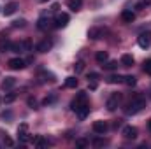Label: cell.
I'll use <instances>...</instances> for the list:
<instances>
[{
    "mask_svg": "<svg viewBox=\"0 0 151 149\" xmlns=\"http://www.w3.org/2000/svg\"><path fill=\"white\" fill-rule=\"evenodd\" d=\"M16 86V79L14 77H5L4 81H2V88L4 90H11V88H14Z\"/></svg>",
    "mask_w": 151,
    "mask_h": 149,
    "instance_id": "12",
    "label": "cell"
},
{
    "mask_svg": "<svg viewBox=\"0 0 151 149\" xmlns=\"http://www.w3.org/2000/svg\"><path fill=\"white\" fill-rule=\"evenodd\" d=\"M137 42H139V46L142 47V49H148L151 46V32L148 30V32H142L141 35H139V39H137Z\"/></svg>",
    "mask_w": 151,
    "mask_h": 149,
    "instance_id": "4",
    "label": "cell"
},
{
    "mask_svg": "<svg viewBox=\"0 0 151 149\" xmlns=\"http://www.w3.org/2000/svg\"><path fill=\"white\" fill-rule=\"evenodd\" d=\"M107 128H109V126H107L106 121H95V123H93V132L99 133V135H104V133L107 132Z\"/></svg>",
    "mask_w": 151,
    "mask_h": 149,
    "instance_id": "9",
    "label": "cell"
},
{
    "mask_svg": "<svg viewBox=\"0 0 151 149\" xmlns=\"http://www.w3.org/2000/svg\"><path fill=\"white\" fill-rule=\"evenodd\" d=\"M144 107H146V98H144V97H141V95H137V97H134V98H132L125 107H123V111H125V114H128V116H130V114L134 116V114L141 112Z\"/></svg>",
    "mask_w": 151,
    "mask_h": 149,
    "instance_id": "1",
    "label": "cell"
},
{
    "mask_svg": "<svg viewBox=\"0 0 151 149\" xmlns=\"http://www.w3.org/2000/svg\"><path fill=\"white\" fill-rule=\"evenodd\" d=\"M0 102H2V98H0Z\"/></svg>",
    "mask_w": 151,
    "mask_h": 149,
    "instance_id": "42",
    "label": "cell"
},
{
    "mask_svg": "<svg viewBox=\"0 0 151 149\" xmlns=\"http://www.w3.org/2000/svg\"><path fill=\"white\" fill-rule=\"evenodd\" d=\"M99 77V74H95V72H91V74L88 75V79H97Z\"/></svg>",
    "mask_w": 151,
    "mask_h": 149,
    "instance_id": "38",
    "label": "cell"
},
{
    "mask_svg": "<svg viewBox=\"0 0 151 149\" xmlns=\"http://www.w3.org/2000/svg\"><path fill=\"white\" fill-rule=\"evenodd\" d=\"M51 47H53V42H51V40H47V39L40 40L37 46H35V49H37L39 53H47V51H49Z\"/></svg>",
    "mask_w": 151,
    "mask_h": 149,
    "instance_id": "10",
    "label": "cell"
},
{
    "mask_svg": "<svg viewBox=\"0 0 151 149\" xmlns=\"http://www.w3.org/2000/svg\"><path fill=\"white\" fill-rule=\"evenodd\" d=\"M148 4H151V0H141V2H139L135 7H137V9H142V7H146Z\"/></svg>",
    "mask_w": 151,
    "mask_h": 149,
    "instance_id": "34",
    "label": "cell"
},
{
    "mask_svg": "<svg viewBox=\"0 0 151 149\" xmlns=\"http://www.w3.org/2000/svg\"><path fill=\"white\" fill-rule=\"evenodd\" d=\"M67 5H69V9H72V11H79L81 5H83V0H69Z\"/></svg>",
    "mask_w": 151,
    "mask_h": 149,
    "instance_id": "17",
    "label": "cell"
},
{
    "mask_svg": "<svg viewBox=\"0 0 151 149\" xmlns=\"http://www.w3.org/2000/svg\"><path fill=\"white\" fill-rule=\"evenodd\" d=\"M67 25H69V14L62 12V14H58V16L55 18V27H56V28H63V27H67Z\"/></svg>",
    "mask_w": 151,
    "mask_h": 149,
    "instance_id": "6",
    "label": "cell"
},
{
    "mask_svg": "<svg viewBox=\"0 0 151 149\" xmlns=\"http://www.w3.org/2000/svg\"><path fill=\"white\" fill-rule=\"evenodd\" d=\"M144 72L151 75V60H146L144 62Z\"/></svg>",
    "mask_w": 151,
    "mask_h": 149,
    "instance_id": "32",
    "label": "cell"
},
{
    "mask_svg": "<svg viewBox=\"0 0 151 149\" xmlns=\"http://www.w3.org/2000/svg\"><path fill=\"white\" fill-rule=\"evenodd\" d=\"M90 90H97V82H91L90 84Z\"/></svg>",
    "mask_w": 151,
    "mask_h": 149,
    "instance_id": "39",
    "label": "cell"
},
{
    "mask_svg": "<svg viewBox=\"0 0 151 149\" xmlns=\"http://www.w3.org/2000/svg\"><path fill=\"white\" fill-rule=\"evenodd\" d=\"M95 58H97V62H99V63H102V65H104V63H106V62L109 60V54H107L106 51H99Z\"/></svg>",
    "mask_w": 151,
    "mask_h": 149,
    "instance_id": "16",
    "label": "cell"
},
{
    "mask_svg": "<svg viewBox=\"0 0 151 149\" xmlns=\"http://www.w3.org/2000/svg\"><path fill=\"white\" fill-rule=\"evenodd\" d=\"M51 102H55V97H49V98H46V100H44V105H47V104H51Z\"/></svg>",
    "mask_w": 151,
    "mask_h": 149,
    "instance_id": "35",
    "label": "cell"
},
{
    "mask_svg": "<svg viewBox=\"0 0 151 149\" xmlns=\"http://www.w3.org/2000/svg\"><path fill=\"white\" fill-rule=\"evenodd\" d=\"M121 65L123 67H132L134 65V56L132 54H123L121 56Z\"/></svg>",
    "mask_w": 151,
    "mask_h": 149,
    "instance_id": "14",
    "label": "cell"
},
{
    "mask_svg": "<svg viewBox=\"0 0 151 149\" xmlns=\"http://www.w3.org/2000/svg\"><path fill=\"white\" fill-rule=\"evenodd\" d=\"M107 82H109V84H118V82H123V77H121V75H109V77H107Z\"/></svg>",
    "mask_w": 151,
    "mask_h": 149,
    "instance_id": "23",
    "label": "cell"
},
{
    "mask_svg": "<svg viewBox=\"0 0 151 149\" xmlns=\"http://www.w3.org/2000/svg\"><path fill=\"white\" fill-rule=\"evenodd\" d=\"M91 144H93L95 148H102V146L106 144V140H104V139H100V137H97V139H93V142H91Z\"/></svg>",
    "mask_w": 151,
    "mask_h": 149,
    "instance_id": "28",
    "label": "cell"
},
{
    "mask_svg": "<svg viewBox=\"0 0 151 149\" xmlns=\"http://www.w3.org/2000/svg\"><path fill=\"white\" fill-rule=\"evenodd\" d=\"M102 67H104L106 70H116V69H118V62H106Z\"/></svg>",
    "mask_w": 151,
    "mask_h": 149,
    "instance_id": "25",
    "label": "cell"
},
{
    "mask_svg": "<svg viewBox=\"0 0 151 149\" xmlns=\"http://www.w3.org/2000/svg\"><path fill=\"white\" fill-rule=\"evenodd\" d=\"M74 112L77 114L79 119H84V117L88 116V112H90V104H88V102H83L81 105H77L74 109Z\"/></svg>",
    "mask_w": 151,
    "mask_h": 149,
    "instance_id": "5",
    "label": "cell"
},
{
    "mask_svg": "<svg viewBox=\"0 0 151 149\" xmlns=\"http://www.w3.org/2000/svg\"><path fill=\"white\" fill-rule=\"evenodd\" d=\"M76 146L77 148H88V140H84V139H81V140H76Z\"/></svg>",
    "mask_w": 151,
    "mask_h": 149,
    "instance_id": "31",
    "label": "cell"
},
{
    "mask_svg": "<svg viewBox=\"0 0 151 149\" xmlns=\"http://www.w3.org/2000/svg\"><path fill=\"white\" fill-rule=\"evenodd\" d=\"M121 135H123L125 139H128V140H134V139L137 137V128H135V126H125L123 132H121Z\"/></svg>",
    "mask_w": 151,
    "mask_h": 149,
    "instance_id": "7",
    "label": "cell"
},
{
    "mask_svg": "<svg viewBox=\"0 0 151 149\" xmlns=\"http://www.w3.org/2000/svg\"><path fill=\"white\" fill-rule=\"evenodd\" d=\"M7 67H9L11 70H21V69L27 67V62H25L23 58H11V60L7 62Z\"/></svg>",
    "mask_w": 151,
    "mask_h": 149,
    "instance_id": "3",
    "label": "cell"
},
{
    "mask_svg": "<svg viewBox=\"0 0 151 149\" xmlns=\"http://www.w3.org/2000/svg\"><path fill=\"white\" fill-rule=\"evenodd\" d=\"M14 100H16V93H7V95L4 97V102H5V104H12Z\"/></svg>",
    "mask_w": 151,
    "mask_h": 149,
    "instance_id": "27",
    "label": "cell"
},
{
    "mask_svg": "<svg viewBox=\"0 0 151 149\" xmlns=\"http://www.w3.org/2000/svg\"><path fill=\"white\" fill-rule=\"evenodd\" d=\"M34 144H35L37 148H46V146H47V140H46L44 137H40V135H37V137L34 139Z\"/></svg>",
    "mask_w": 151,
    "mask_h": 149,
    "instance_id": "20",
    "label": "cell"
},
{
    "mask_svg": "<svg viewBox=\"0 0 151 149\" xmlns=\"http://www.w3.org/2000/svg\"><path fill=\"white\" fill-rule=\"evenodd\" d=\"M123 82H125L127 86H135L137 79H135L134 75H125V77H123Z\"/></svg>",
    "mask_w": 151,
    "mask_h": 149,
    "instance_id": "22",
    "label": "cell"
},
{
    "mask_svg": "<svg viewBox=\"0 0 151 149\" xmlns=\"http://www.w3.org/2000/svg\"><path fill=\"white\" fill-rule=\"evenodd\" d=\"M39 77H42L40 81H55V75H53V74H47V72H42Z\"/></svg>",
    "mask_w": 151,
    "mask_h": 149,
    "instance_id": "29",
    "label": "cell"
},
{
    "mask_svg": "<svg viewBox=\"0 0 151 149\" xmlns=\"http://www.w3.org/2000/svg\"><path fill=\"white\" fill-rule=\"evenodd\" d=\"M148 128H150V132H151V119L148 121Z\"/></svg>",
    "mask_w": 151,
    "mask_h": 149,
    "instance_id": "40",
    "label": "cell"
},
{
    "mask_svg": "<svg viewBox=\"0 0 151 149\" xmlns=\"http://www.w3.org/2000/svg\"><path fill=\"white\" fill-rule=\"evenodd\" d=\"M11 44H12V42H11L9 39L2 37L0 39V51H9V49H11Z\"/></svg>",
    "mask_w": 151,
    "mask_h": 149,
    "instance_id": "18",
    "label": "cell"
},
{
    "mask_svg": "<svg viewBox=\"0 0 151 149\" xmlns=\"http://www.w3.org/2000/svg\"><path fill=\"white\" fill-rule=\"evenodd\" d=\"M121 19H123L125 23H132V21L135 19V14H134L132 11H123V12H121Z\"/></svg>",
    "mask_w": 151,
    "mask_h": 149,
    "instance_id": "13",
    "label": "cell"
},
{
    "mask_svg": "<svg viewBox=\"0 0 151 149\" xmlns=\"http://www.w3.org/2000/svg\"><path fill=\"white\" fill-rule=\"evenodd\" d=\"M65 86H67V88H76V86H77V79H76V77H67V79H65Z\"/></svg>",
    "mask_w": 151,
    "mask_h": 149,
    "instance_id": "26",
    "label": "cell"
},
{
    "mask_svg": "<svg viewBox=\"0 0 151 149\" xmlns=\"http://www.w3.org/2000/svg\"><path fill=\"white\" fill-rule=\"evenodd\" d=\"M39 2H47V0H39Z\"/></svg>",
    "mask_w": 151,
    "mask_h": 149,
    "instance_id": "41",
    "label": "cell"
},
{
    "mask_svg": "<svg viewBox=\"0 0 151 149\" xmlns=\"http://www.w3.org/2000/svg\"><path fill=\"white\" fill-rule=\"evenodd\" d=\"M119 100H121V95L119 93H114V95H111V98L107 100V109L109 111H116V107H118V104H119Z\"/></svg>",
    "mask_w": 151,
    "mask_h": 149,
    "instance_id": "8",
    "label": "cell"
},
{
    "mask_svg": "<svg viewBox=\"0 0 151 149\" xmlns=\"http://www.w3.org/2000/svg\"><path fill=\"white\" fill-rule=\"evenodd\" d=\"M100 34H102V30H100V28H97V27H93V28H90L88 37H90V39H99V37H100Z\"/></svg>",
    "mask_w": 151,
    "mask_h": 149,
    "instance_id": "19",
    "label": "cell"
},
{
    "mask_svg": "<svg viewBox=\"0 0 151 149\" xmlns=\"http://www.w3.org/2000/svg\"><path fill=\"white\" fill-rule=\"evenodd\" d=\"M49 25H51V19L49 18H40L37 21V27L40 30H46V28H49Z\"/></svg>",
    "mask_w": 151,
    "mask_h": 149,
    "instance_id": "15",
    "label": "cell"
},
{
    "mask_svg": "<svg viewBox=\"0 0 151 149\" xmlns=\"http://www.w3.org/2000/svg\"><path fill=\"white\" fill-rule=\"evenodd\" d=\"M19 42H21L23 53H25V51H30V49H32V40H30V39H23V40H19Z\"/></svg>",
    "mask_w": 151,
    "mask_h": 149,
    "instance_id": "21",
    "label": "cell"
},
{
    "mask_svg": "<svg viewBox=\"0 0 151 149\" xmlns=\"http://www.w3.org/2000/svg\"><path fill=\"white\" fill-rule=\"evenodd\" d=\"M74 69H76V72H83V69H84V63L83 62H77L74 65Z\"/></svg>",
    "mask_w": 151,
    "mask_h": 149,
    "instance_id": "33",
    "label": "cell"
},
{
    "mask_svg": "<svg viewBox=\"0 0 151 149\" xmlns=\"http://www.w3.org/2000/svg\"><path fill=\"white\" fill-rule=\"evenodd\" d=\"M4 142H5L7 146H12V140H11V139L7 137V133H5V139H4Z\"/></svg>",
    "mask_w": 151,
    "mask_h": 149,
    "instance_id": "37",
    "label": "cell"
},
{
    "mask_svg": "<svg viewBox=\"0 0 151 149\" xmlns=\"http://www.w3.org/2000/svg\"><path fill=\"white\" fill-rule=\"evenodd\" d=\"M25 23H27L25 19H16V21H12V27H14V28H23Z\"/></svg>",
    "mask_w": 151,
    "mask_h": 149,
    "instance_id": "30",
    "label": "cell"
},
{
    "mask_svg": "<svg viewBox=\"0 0 151 149\" xmlns=\"http://www.w3.org/2000/svg\"><path fill=\"white\" fill-rule=\"evenodd\" d=\"M9 51H12V53H23L21 42H12V44H11V49H9Z\"/></svg>",
    "mask_w": 151,
    "mask_h": 149,
    "instance_id": "24",
    "label": "cell"
},
{
    "mask_svg": "<svg viewBox=\"0 0 151 149\" xmlns=\"http://www.w3.org/2000/svg\"><path fill=\"white\" fill-rule=\"evenodd\" d=\"M18 139H19V142H23V144H27V142L32 140V137H30V133H28V125H27V123H21V125L18 126Z\"/></svg>",
    "mask_w": 151,
    "mask_h": 149,
    "instance_id": "2",
    "label": "cell"
},
{
    "mask_svg": "<svg viewBox=\"0 0 151 149\" xmlns=\"http://www.w3.org/2000/svg\"><path fill=\"white\" fill-rule=\"evenodd\" d=\"M16 9H18V4H16V2H11V4H7V5L4 7V14H5V16H11V14L16 12Z\"/></svg>",
    "mask_w": 151,
    "mask_h": 149,
    "instance_id": "11",
    "label": "cell"
},
{
    "mask_svg": "<svg viewBox=\"0 0 151 149\" xmlns=\"http://www.w3.org/2000/svg\"><path fill=\"white\" fill-rule=\"evenodd\" d=\"M28 105L34 109V107H35V98H28Z\"/></svg>",
    "mask_w": 151,
    "mask_h": 149,
    "instance_id": "36",
    "label": "cell"
}]
</instances>
